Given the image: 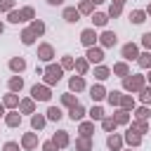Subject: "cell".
<instances>
[{
	"mask_svg": "<svg viewBox=\"0 0 151 151\" xmlns=\"http://www.w3.org/2000/svg\"><path fill=\"white\" fill-rule=\"evenodd\" d=\"M116 118H101V127L106 130V132H111V130H116Z\"/></svg>",
	"mask_w": 151,
	"mask_h": 151,
	"instance_id": "8d00e7d4",
	"label": "cell"
},
{
	"mask_svg": "<svg viewBox=\"0 0 151 151\" xmlns=\"http://www.w3.org/2000/svg\"><path fill=\"white\" fill-rule=\"evenodd\" d=\"M50 5H61V0H47Z\"/></svg>",
	"mask_w": 151,
	"mask_h": 151,
	"instance_id": "f5cc1de1",
	"label": "cell"
},
{
	"mask_svg": "<svg viewBox=\"0 0 151 151\" xmlns=\"http://www.w3.org/2000/svg\"><path fill=\"white\" fill-rule=\"evenodd\" d=\"M90 97H92L94 101H99V99L106 97V90H104L101 85H92V87H90Z\"/></svg>",
	"mask_w": 151,
	"mask_h": 151,
	"instance_id": "5bb4252c",
	"label": "cell"
},
{
	"mask_svg": "<svg viewBox=\"0 0 151 151\" xmlns=\"http://www.w3.org/2000/svg\"><path fill=\"white\" fill-rule=\"evenodd\" d=\"M146 19V12H142V9H134V12H130V21L132 24H142Z\"/></svg>",
	"mask_w": 151,
	"mask_h": 151,
	"instance_id": "d4e9b609",
	"label": "cell"
},
{
	"mask_svg": "<svg viewBox=\"0 0 151 151\" xmlns=\"http://www.w3.org/2000/svg\"><path fill=\"white\" fill-rule=\"evenodd\" d=\"M92 130H94L92 123H83V125H80V134H83V137H92Z\"/></svg>",
	"mask_w": 151,
	"mask_h": 151,
	"instance_id": "7bdbcfd3",
	"label": "cell"
},
{
	"mask_svg": "<svg viewBox=\"0 0 151 151\" xmlns=\"http://www.w3.org/2000/svg\"><path fill=\"white\" fill-rule=\"evenodd\" d=\"M116 40H118V38H116V33H113V31H104V33L99 35V42H101L104 47H113V45H116Z\"/></svg>",
	"mask_w": 151,
	"mask_h": 151,
	"instance_id": "ba28073f",
	"label": "cell"
},
{
	"mask_svg": "<svg viewBox=\"0 0 151 151\" xmlns=\"http://www.w3.org/2000/svg\"><path fill=\"white\" fill-rule=\"evenodd\" d=\"M33 17H35L33 7H24V9H21V19H24V21H28V19H33Z\"/></svg>",
	"mask_w": 151,
	"mask_h": 151,
	"instance_id": "f6af8a7d",
	"label": "cell"
},
{
	"mask_svg": "<svg viewBox=\"0 0 151 151\" xmlns=\"http://www.w3.org/2000/svg\"><path fill=\"white\" fill-rule=\"evenodd\" d=\"M92 7H94V2H92V0H83L78 9H80V14H90V12H92Z\"/></svg>",
	"mask_w": 151,
	"mask_h": 151,
	"instance_id": "74e56055",
	"label": "cell"
},
{
	"mask_svg": "<svg viewBox=\"0 0 151 151\" xmlns=\"http://www.w3.org/2000/svg\"><path fill=\"white\" fill-rule=\"evenodd\" d=\"M31 31H33L35 35H42V33H45V24H42V21H33V24H31Z\"/></svg>",
	"mask_w": 151,
	"mask_h": 151,
	"instance_id": "60d3db41",
	"label": "cell"
},
{
	"mask_svg": "<svg viewBox=\"0 0 151 151\" xmlns=\"http://www.w3.org/2000/svg\"><path fill=\"white\" fill-rule=\"evenodd\" d=\"M130 151H132V149H130Z\"/></svg>",
	"mask_w": 151,
	"mask_h": 151,
	"instance_id": "94428289",
	"label": "cell"
},
{
	"mask_svg": "<svg viewBox=\"0 0 151 151\" xmlns=\"http://www.w3.org/2000/svg\"><path fill=\"white\" fill-rule=\"evenodd\" d=\"M139 99H142L144 104H151V87H142V90H139Z\"/></svg>",
	"mask_w": 151,
	"mask_h": 151,
	"instance_id": "ab89813d",
	"label": "cell"
},
{
	"mask_svg": "<svg viewBox=\"0 0 151 151\" xmlns=\"http://www.w3.org/2000/svg\"><path fill=\"white\" fill-rule=\"evenodd\" d=\"M132 106H134V99H132L130 94H123V97H120V109H125V111H130Z\"/></svg>",
	"mask_w": 151,
	"mask_h": 151,
	"instance_id": "f546056e",
	"label": "cell"
},
{
	"mask_svg": "<svg viewBox=\"0 0 151 151\" xmlns=\"http://www.w3.org/2000/svg\"><path fill=\"white\" fill-rule=\"evenodd\" d=\"M125 142H127L130 146H139V144H142V134L134 132V130H127V132H125Z\"/></svg>",
	"mask_w": 151,
	"mask_h": 151,
	"instance_id": "30bf717a",
	"label": "cell"
},
{
	"mask_svg": "<svg viewBox=\"0 0 151 151\" xmlns=\"http://www.w3.org/2000/svg\"><path fill=\"white\" fill-rule=\"evenodd\" d=\"M78 17H80V9H76V7H66V9H64V19H66L68 24H76Z\"/></svg>",
	"mask_w": 151,
	"mask_h": 151,
	"instance_id": "8fae6325",
	"label": "cell"
},
{
	"mask_svg": "<svg viewBox=\"0 0 151 151\" xmlns=\"http://www.w3.org/2000/svg\"><path fill=\"white\" fill-rule=\"evenodd\" d=\"M109 76H111V71H109L106 66H97V68H94V78H97V80H106Z\"/></svg>",
	"mask_w": 151,
	"mask_h": 151,
	"instance_id": "484cf974",
	"label": "cell"
},
{
	"mask_svg": "<svg viewBox=\"0 0 151 151\" xmlns=\"http://www.w3.org/2000/svg\"><path fill=\"white\" fill-rule=\"evenodd\" d=\"M2 104H5V106H9V109H14V106H19V97H17L14 92H9V94H5Z\"/></svg>",
	"mask_w": 151,
	"mask_h": 151,
	"instance_id": "603a6c76",
	"label": "cell"
},
{
	"mask_svg": "<svg viewBox=\"0 0 151 151\" xmlns=\"http://www.w3.org/2000/svg\"><path fill=\"white\" fill-rule=\"evenodd\" d=\"M2 151H19V144H17V142H7V144L2 146Z\"/></svg>",
	"mask_w": 151,
	"mask_h": 151,
	"instance_id": "f907efd6",
	"label": "cell"
},
{
	"mask_svg": "<svg viewBox=\"0 0 151 151\" xmlns=\"http://www.w3.org/2000/svg\"><path fill=\"white\" fill-rule=\"evenodd\" d=\"M87 66H90V64H87V59H76V71H78L80 76H85V73H87Z\"/></svg>",
	"mask_w": 151,
	"mask_h": 151,
	"instance_id": "d6a6232c",
	"label": "cell"
},
{
	"mask_svg": "<svg viewBox=\"0 0 151 151\" xmlns=\"http://www.w3.org/2000/svg\"><path fill=\"white\" fill-rule=\"evenodd\" d=\"M21 146H24V149H35V146H38V134H35V132H26V134L21 137Z\"/></svg>",
	"mask_w": 151,
	"mask_h": 151,
	"instance_id": "52a82bcc",
	"label": "cell"
},
{
	"mask_svg": "<svg viewBox=\"0 0 151 151\" xmlns=\"http://www.w3.org/2000/svg\"><path fill=\"white\" fill-rule=\"evenodd\" d=\"M113 73H116V76H123V78H125V76L130 73V68H127V64H125V61H118V64H113Z\"/></svg>",
	"mask_w": 151,
	"mask_h": 151,
	"instance_id": "7402d4cb",
	"label": "cell"
},
{
	"mask_svg": "<svg viewBox=\"0 0 151 151\" xmlns=\"http://www.w3.org/2000/svg\"><path fill=\"white\" fill-rule=\"evenodd\" d=\"M61 104H64V106H73V104H78V101H76V97H73L71 92H66V94H61Z\"/></svg>",
	"mask_w": 151,
	"mask_h": 151,
	"instance_id": "b9f144b4",
	"label": "cell"
},
{
	"mask_svg": "<svg viewBox=\"0 0 151 151\" xmlns=\"http://www.w3.org/2000/svg\"><path fill=\"white\" fill-rule=\"evenodd\" d=\"M68 116H71V120H80V118L85 116V106H83V104H73L71 111H68Z\"/></svg>",
	"mask_w": 151,
	"mask_h": 151,
	"instance_id": "7c38bea8",
	"label": "cell"
},
{
	"mask_svg": "<svg viewBox=\"0 0 151 151\" xmlns=\"http://www.w3.org/2000/svg\"><path fill=\"white\" fill-rule=\"evenodd\" d=\"M24 87V80L19 78V76H14V78H9V92H19Z\"/></svg>",
	"mask_w": 151,
	"mask_h": 151,
	"instance_id": "4316f807",
	"label": "cell"
},
{
	"mask_svg": "<svg viewBox=\"0 0 151 151\" xmlns=\"http://www.w3.org/2000/svg\"><path fill=\"white\" fill-rule=\"evenodd\" d=\"M116 2H120V5H123V2H125V0H116Z\"/></svg>",
	"mask_w": 151,
	"mask_h": 151,
	"instance_id": "680465c9",
	"label": "cell"
},
{
	"mask_svg": "<svg viewBox=\"0 0 151 151\" xmlns=\"http://www.w3.org/2000/svg\"><path fill=\"white\" fill-rule=\"evenodd\" d=\"M85 57H87V61H92V64H101V61H104V52H101V47H94V45L87 47V54H85Z\"/></svg>",
	"mask_w": 151,
	"mask_h": 151,
	"instance_id": "277c9868",
	"label": "cell"
},
{
	"mask_svg": "<svg viewBox=\"0 0 151 151\" xmlns=\"http://www.w3.org/2000/svg\"><path fill=\"white\" fill-rule=\"evenodd\" d=\"M76 149H78V151H92V142H90V137H83V134H80V137L76 139Z\"/></svg>",
	"mask_w": 151,
	"mask_h": 151,
	"instance_id": "4fadbf2b",
	"label": "cell"
},
{
	"mask_svg": "<svg viewBox=\"0 0 151 151\" xmlns=\"http://www.w3.org/2000/svg\"><path fill=\"white\" fill-rule=\"evenodd\" d=\"M61 73H64L61 64H59V66H57V64H50V66L45 68V73H42V76H45V83H47V85H54V83H59V80H61Z\"/></svg>",
	"mask_w": 151,
	"mask_h": 151,
	"instance_id": "6da1fadb",
	"label": "cell"
},
{
	"mask_svg": "<svg viewBox=\"0 0 151 151\" xmlns=\"http://www.w3.org/2000/svg\"><path fill=\"white\" fill-rule=\"evenodd\" d=\"M130 130H134V132H139V134H144V132H149L151 127L146 125V120H139V118H137V120H134V123L130 125Z\"/></svg>",
	"mask_w": 151,
	"mask_h": 151,
	"instance_id": "2e32d148",
	"label": "cell"
},
{
	"mask_svg": "<svg viewBox=\"0 0 151 151\" xmlns=\"http://www.w3.org/2000/svg\"><path fill=\"white\" fill-rule=\"evenodd\" d=\"M92 2H94V5H99V2H104V0H92Z\"/></svg>",
	"mask_w": 151,
	"mask_h": 151,
	"instance_id": "11a10c76",
	"label": "cell"
},
{
	"mask_svg": "<svg viewBox=\"0 0 151 151\" xmlns=\"http://www.w3.org/2000/svg\"><path fill=\"white\" fill-rule=\"evenodd\" d=\"M31 94H33V99H38V101H47V99L52 97V92H50L47 85H33Z\"/></svg>",
	"mask_w": 151,
	"mask_h": 151,
	"instance_id": "3957f363",
	"label": "cell"
},
{
	"mask_svg": "<svg viewBox=\"0 0 151 151\" xmlns=\"http://www.w3.org/2000/svg\"><path fill=\"white\" fill-rule=\"evenodd\" d=\"M113 118H116V123H118V125H125V123L130 120V111H125V109H118Z\"/></svg>",
	"mask_w": 151,
	"mask_h": 151,
	"instance_id": "ffe728a7",
	"label": "cell"
},
{
	"mask_svg": "<svg viewBox=\"0 0 151 151\" xmlns=\"http://www.w3.org/2000/svg\"><path fill=\"white\" fill-rule=\"evenodd\" d=\"M120 12H123V5H120V2H113V5L109 7V17H113V19L120 17Z\"/></svg>",
	"mask_w": 151,
	"mask_h": 151,
	"instance_id": "f35d334b",
	"label": "cell"
},
{
	"mask_svg": "<svg viewBox=\"0 0 151 151\" xmlns=\"http://www.w3.org/2000/svg\"><path fill=\"white\" fill-rule=\"evenodd\" d=\"M5 123H7L9 127H17V125H21V113H7Z\"/></svg>",
	"mask_w": 151,
	"mask_h": 151,
	"instance_id": "cb8c5ba5",
	"label": "cell"
},
{
	"mask_svg": "<svg viewBox=\"0 0 151 151\" xmlns=\"http://www.w3.org/2000/svg\"><path fill=\"white\" fill-rule=\"evenodd\" d=\"M47 118H50V120H59V118H61V109H59V106H50V109H47Z\"/></svg>",
	"mask_w": 151,
	"mask_h": 151,
	"instance_id": "e575fe53",
	"label": "cell"
},
{
	"mask_svg": "<svg viewBox=\"0 0 151 151\" xmlns=\"http://www.w3.org/2000/svg\"><path fill=\"white\" fill-rule=\"evenodd\" d=\"M14 7V0H0V12H9Z\"/></svg>",
	"mask_w": 151,
	"mask_h": 151,
	"instance_id": "c3c4849f",
	"label": "cell"
},
{
	"mask_svg": "<svg viewBox=\"0 0 151 151\" xmlns=\"http://www.w3.org/2000/svg\"><path fill=\"white\" fill-rule=\"evenodd\" d=\"M42 151H59V146H57L54 142H45V144H42Z\"/></svg>",
	"mask_w": 151,
	"mask_h": 151,
	"instance_id": "681fc988",
	"label": "cell"
},
{
	"mask_svg": "<svg viewBox=\"0 0 151 151\" xmlns=\"http://www.w3.org/2000/svg\"><path fill=\"white\" fill-rule=\"evenodd\" d=\"M2 113H5V104H0V116H2Z\"/></svg>",
	"mask_w": 151,
	"mask_h": 151,
	"instance_id": "db71d44e",
	"label": "cell"
},
{
	"mask_svg": "<svg viewBox=\"0 0 151 151\" xmlns=\"http://www.w3.org/2000/svg\"><path fill=\"white\" fill-rule=\"evenodd\" d=\"M90 118H92V120H101V118H104V109H101V106H92V109H90Z\"/></svg>",
	"mask_w": 151,
	"mask_h": 151,
	"instance_id": "d590c367",
	"label": "cell"
},
{
	"mask_svg": "<svg viewBox=\"0 0 151 151\" xmlns=\"http://www.w3.org/2000/svg\"><path fill=\"white\" fill-rule=\"evenodd\" d=\"M120 97H123L120 92H109V94H106V99H109L111 106H120Z\"/></svg>",
	"mask_w": 151,
	"mask_h": 151,
	"instance_id": "836d02e7",
	"label": "cell"
},
{
	"mask_svg": "<svg viewBox=\"0 0 151 151\" xmlns=\"http://www.w3.org/2000/svg\"><path fill=\"white\" fill-rule=\"evenodd\" d=\"M52 142H54L59 149H64V146H68V134L61 130V132H57V134H54V139H52Z\"/></svg>",
	"mask_w": 151,
	"mask_h": 151,
	"instance_id": "e0dca14e",
	"label": "cell"
},
{
	"mask_svg": "<svg viewBox=\"0 0 151 151\" xmlns=\"http://www.w3.org/2000/svg\"><path fill=\"white\" fill-rule=\"evenodd\" d=\"M73 66H76V59H73V57H64V59H61V68H64V71H66V68H73Z\"/></svg>",
	"mask_w": 151,
	"mask_h": 151,
	"instance_id": "bcb514c9",
	"label": "cell"
},
{
	"mask_svg": "<svg viewBox=\"0 0 151 151\" xmlns=\"http://www.w3.org/2000/svg\"><path fill=\"white\" fill-rule=\"evenodd\" d=\"M123 57H125L127 61L137 59V57H139V50H137V45H134V42H127V45H123Z\"/></svg>",
	"mask_w": 151,
	"mask_h": 151,
	"instance_id": "8992f818",
	"label": "cell"
},
{
	"mask_svg": "<svg viewBox=\"0 0 151 151\" xmlns=\"http://www.w3.org/2000/svg\"><path fill=\"white\" fill-rule=\"evenodd\" d=\"M106 144H109V149H113V151H120V146H123V137H118V134H111V137L106 139Z\"/></svg>",
	"mask_w": 151,
	"mask_h": 151,
	"instance_id": "ac0fdd59",
	"label": "cell"
},
{
	"mask_svg": "<svg viewBox=\"0 0 151 151\" xmlns=\"http://www.w3.org/2000/svg\"><path fill=\"white\" fill-rule=\"evenodd\" d=\"M2 28H5V26H2V21H0V33H2Z\"/></svg>",
	"mask_w": 151,
	"mask_h": 151,
	"instance_id": "6f0895ef",
	"label": "cell"
},
{
	"mask_svg": "<svg viewBox=\"0 0 151 151\" xmlns=\"http://www.w3.org/2000/svg\"><path fill=\"white\" fill-rule=\"evenodd\" d=\"M7 19H9L12 24H19V21H24V19H21V12H17V9H9V14H7Z\"/></svg>",
	"mask_w": 151,
	"mask_h": 151,
	"instance_id": "ee69618b",
	"label": "cell"
},
{
	"mask_svg": "<svg viewBox=\"0 0 151 151\" xmlns=\"http://www.w3.org/2000/svg\"><path fill=\"white\" fill-rule=\"evenodd\" d=\"M97 38H99V35H97V33H94V28H85V31H83V33H80V42H83V45H85V47H92V45H94V40H97Z\"/></svg>",
	"mask_w": 151,
	"mask_h": 151,
	"instance_id": "5b68a950",
	"label": "cell"
},
{
	"mask_svg": "<svg viewBox=\"0 0 151 151\" xmlns=\"http://www.w3.org/2000/svg\"><path fill=\"white\" fill-rule=\"evenodd\" d=\"M134 116H137V118H139V120H146V118H149V106H139V109H137V113H134Z\"/></svg>",
	"mask_w": 151,
	"mask_h": 151,
	"instance_id": "7dc6e473",
	"label": "cell"
},
{
	"mask_svg": "<svg viewBox=\"0 0 151 151\" xmlns=\"http://www.w3.org/2000/svg\"><path fill=\"white\" fill-rule=\"evenodd\" d=\"M146 14H149V17H151V5H149V9H146Z\"/></svg>",
	"mask_w": 151,
	"mask_h": 151,
	"instance_id": "9f6ffc18",
	"label": "cell"
},
{
	"mask_svg": "<svg viewBox=\"0 0 151 151\" xmlns=\"http://www.w3.org/2000/svg\"><path fill=\"white\" fill-rule=\"evenodd\" d=\"M68 85H71V90H73V92H80V90H85V80H83L80 76H73Z\"/></svg>",
	"mask_w": 151,
	"mask_h": 151,
	"instance_id": "d6986e66",
	"label": "cell"
},
{
	"mask_svg": "<svg viewBox=\"0 0 151 151\" xmlns=\"http://www.w3.org/2000/svg\"><path fill=\"white\" fill-rule=\"evenodd\" d=\"M38 57H40L42 61H50V59L54 57V50H52V45H47V42H42V45L38 47Z\"/></svg>",
	"mask_w": 151,
	"mask_h": 151,
	"instance_id": "9c48e42d",
	"label": "cell"
},
{
	"mask_svg": "<svg viewBox=\"0 0 151 151\" xmlns=\"http://www.w3.org/2000/svg\"><path fill=\"white\" fill-rule=\"evenodd\" d=\"M45 123H47V118H45V116H40V113H35V116L31 118L33 130H42V127H45Z\"/></svg>",
	"mask_w": 151,
	"mask_h": 151,
	"instance_id": "44dd1931",
	"label": "cell"
},
{
	"mask_svg": "<svg viewBox=\"0 0 151 151\" xmlns=\"http://www.w3.org/2000/svg\"><path fill=\"white\" fill-rule=\"evenodd\" d=\"M142 45H144L146 50H151V33H144V35H142Z\"/></svg>",
	"mask_w": 151,
	"mask_h": 151,
	"instance_id": "816d5d0a",
	"label": "cell"
},
{
	"mask_svg": "<svg viewBox=\"0 0 151 151\" xmlns=\"http://www.w3.org/2000/svg\"><path fill=\"white\" fill-rule=\"evenodd\" d=\"M92 21H94V26H106V21H109V14H104V12H97V14L92 17Z\"/></svg>",
	"mask_w": 151,
	"mask_h": 151,
	"instance_id": "83f0119b",
	"label": "cell"
},
{
	"mask_svg": "<svg viewBox=\"0 0 151 151\" xmlns=\"http://www.w3.org/2000/svg\"><path fill=\"white\" fill-rule=\"evenodd\" d=\"M19 109H21L24 113H33V109H35V106H33V99H21V101H19Z\"/></svg>",
	"mask_w": 151,
	"mask_h": 151,
	"instance_id": "4dcf8cb0",
	"label": "cell"
},
{
	"mask_svg": "<svg viewBox=\"0 0 151 151\" xmlns=\"http://www.w3.org/2000/svg\"><path fill=\"white\" fill-rule=\"evenodd\" d=\"M137 64H139L142 68H149V66H151V54H149V52L139 54V57H137Z\"/></svg>",
	"mask_w": 151,
	"mask_h": 151,
	"instance_id": "1f68e13d",
	"label": "cell"
},
{
	"mask_svg": "<svg viewBox=\"0 0 151 151\" xmlns=\"http://www.w3.org/2000/svg\"><path fill=\"white\" fill-rule=\"evenodd\" d=\"M123 87L127 90V92H139L142 87H144V76H125L123 78Z\"/></svg>",
	"mask_w": 151,
	"mask_h": 151,
	"instance_id": "7a4b0ae2",
	"label": "cell"
},
{
	"mask_svg": "<svg viewBox=\"0 0 151 151\" xmlns=\"http://www.w3.org/2000/svg\"><path fill=\"white\" fill-rule=\"evenodd\" d=\"M9 68H12V71H14V73H21V71H24V68H26V61H24V59H21V57H14V59H12V61H9Z\"/></svg>",
	"mask_w": 151,
	"mask_h": 151,
	"instance_id": "9a60e30c",
	"label": "cell"
},
{
	"mask_svg": "<svg viewBox=\"0 0 151 151\" xmlns=\"http://www.w3.org/2000/svg\"><path fill=\"white\" fill-rule=\"evenodd\" d=\"M33 40H35V33H33L31 28H26V31L21 33V42H24V45H33Z\"/></svg>",
	"mask_w": 151,
	"mask_h": 151,
	"instance_id": "f1b7e54d",
	"label": "cell"
},
{
	"mask_svg": "<svg viewBox=\"0 0 151 151\" xmlns=\"http://www.w3.org/2000/svg\"><path fill=\"white\" fill-rule=\"evenodd\" d=\"M146 78H149V83H151V73H149V76H146Z\"/></svg>",
	"mask_w": 151,
	"mask_h": 151,
	"instance_id": "91938a15",
	"label": "cell"
}]
</instances>
